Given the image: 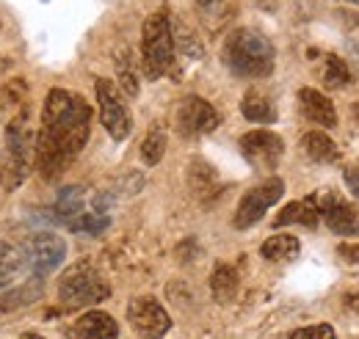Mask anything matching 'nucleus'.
I'll return each mask as SVG.
<instances>
[{
  "mask_svg": "<svg viewBox=\"0 0 359 339\" xmlns=\"http://www.w3.org/2000/svg\"><path fill=\"white\" fill-rule=\"evenodd\" d=\"M89 127L91 108L86 99L67 88H50L36 138V166L45 179H55L67 171L69 160L86 146Z\"/></svg>",
  "mask_w": 359,
  "mask_h": 339,
  "instance_id": "1",
  "label": "nucleus"
},
{
  "mask_svg": "<svg viewBox=\"0 0 359 339\" xmlns=\"http://www.w3.org/2000/svg\"><path fill=\"white\" fill-rule=\"evenodd\" d=\"M224 64L238 78H269L276 64V53L263 34L238 28L224 42Z\"/></svg>",
  "mask_w": 359,
  "mask_h": 339,
  "instance_id": "2",
  "label": "nucleus"
},
{
  "mask_svg": "<svg viewBox=\"0 0 359 339\" xmlns=\"http://www.w3.org/2000/svg\"><path fill=\"white\" fill-rule=\"evenodd\" d=\"M175 36H172V20L166 11H158L144 20L141 31V61L149 81L163 78L175 69Z\"/></svg>",
  "mask_w": 359,
  "mask_h": 339,
  "instance_id": "3",
  "label": "nucleus"
},
{
  "mask_svg": "<svg viewBox=\"0 0 359 339\" xmlns=\"http://www.w3.org/2000/svg\"><path fill=\"white\" fill-rule=\"evenodd\" d=\"M58 298L67 309H81V306H94L105 298H111V284L94 270L89 262L72 265L61 282H58Z\"/></svg>",
  "mask_w": 359,
  "mask_h": 339,
  "instance_id": "4",
  "label": "nucleus"
},
{
  "mask_svg": "<svg viewBox=\"0 0 359 339\" xmlns=\"http://www.w3.org/2000/svg\"><path fill=\"white\" fill-rule=\"evenodd\" d=\"M94 91H97V105H100V122L102 127L111 132L114 141H125L133 130V119H130V111L122 99V94L116 91V85L105 78H100L94 83Z\"/></svg>",
  "mask_w": 359,
  "mask_h": 339,
  "instance_id": "5",
  "label": "nucleus"
},
{
  "mask_svg": "<svg viewBox=\"0 0 359 339\" xmlns=\"http://www.w3.org/2000/svg\"><path fill=\"white\" fill-rule=\"evenodd\" d=\"M22 259L25 268H31L36 276L53 273L67 259V243L55 232H36L22 243Z\"/></svg>",
  "mask_w": 359,
  "mask_h": 339,
  "instance_id": "6",
  "label": "nucleus"
},
{
  "mask_svg": "<svg viewBox=\"0 0 359 339\" xmlns=\"http://www.w3.org/2000/svg\"><path fill=\"white\" fill-rule=\"evenodd\" d=\"M282 196H285V182L279 177H271L263 185H255L252 191H246L243 199H241V205H238V210H235V218H232L235 229L255 226L269 212V207H273Z\"/></svg>",
  "mask_w": 359,
  "mask_h": 339,
  "instance_id": "7",
  "label": "nucleus"
},
{
  "mask_svg": "<svg viewBox=\"0 0 359 339\" xmlns=\"http://www.w3.org/2000/svg\"><path fill=\"white\" fill-rule=\"evenodd\" d=\"M241 155L260 171H273L285 155V144L271 130H252L241 135Z\"/></svg>",
  "mask_w": 359,
  "mask_h": 339,
  "instance_id": "8",
  "label": "nucleus"
},
{
  "mask_svg": "<svg viewBox=\"0 0 359 339\" xmlns=\"http://www.w3.org/2000/svg\"><path fill=\"white\" fill-rule=\"evenodd\" d=\"M128 320L135 328V334L147 339L166 337V331L172 328V317L166 314V309L149 296H138L128 303Z\"/></svg>",
  "mask_w": 359,
  "mask_h": 339,
  "instance_id": "9",
  "label": "nucleus"
},
{
  "mask_svg": "<svg viewBox=\"0 0 359 339\" xmlns=\"http://www.w3.org/2000/svg\"><path fill=\"white\" fill-rule=\"evenodd\" d=\"M175 122H177L180 135L194 138V135H205V132L216 130L222 119H219V113H216V108L210 102H205L202 97H194L191 94V97H185L180 102Z\"/></svg>",
  "mask_w": 359,
  "mask_h": 339,
  "instance_id": "10",
  "label": "nucleus"
},
{
  "mask_svg": "<svg viewBox=\"0 0 359 339\" xmlns=\"http://www.w3.org/2000/svg\"><path fill=\"white\" fill-rule=\"evenodd\" d=\"M318 215H323L326 226L334 232V235H359V210L351 207L343 196L337 193H318L313 196Z\"/></svg>",
  "mask_w": 359,
  "mask_h": 339,
  "instance_id": "11",
  "label": "nucleus"
},
{
  "mask_svg": "<svg viewBox=\"0 0 359 339\" xmlns=\"http://www.w3.org/2000/svg\"><path fill=\"white\" fill-rule=\"evenodd\" d=\"M299 108L304 113V119H310L320 127H337V111L332 105V99L326 94H320L318 88H302L299 91Z\"/></svg>",
  "mask_w": 359,
  "mask_h": 339,
  "instance_id": "12",
  "label": "nucleus"
},
{
  "mask_svg": "<svg viewBox=\"0 0 359 339\" xmlns=\"http://www.w3.org/2000/svg\"><path fill=\"white\" fill-rule=\"evenodd\" d=\"M75 331L81 339H119L116 320L105 312H86L83 317H78Z\"/></svg>",
  "mask_w": 359,
  "mask_h": 339,
  "instance_id": "13",
  "label": "nucleus"
},
{
  "mask_svg": "<svg viewBox=\"0 0 359 339\" xmlns=\"http://www.w3.org/2000/svg\"><path fill=\"white\" fill-rule=\"evenodd\" d=\"M302 149H304V155H307L313 163H320V166H329V163H334V160L340 158L337 144H334L326 132H320V130H313V132H307V135L302 138Z\"/></svg>",
  "mask_w": 359,
  "mask_h": 339,
  "instance_id": "14",
  "label": "nucleus"
},
{
  "mask_svg": "<svg viewBox=\"0 0 359 339\" xmlns=\"http://www.w3.org/2000/svg\"><path fill=\"white\" fill-rule=\"evenodd\" d=\"M241 113L255 122V125H273L276 122V105L271 102V97H266L263 91H246L243 102H241Z\"/></svg>",
  "mask_w": 359,
  "mask_h": 339,
  "instance_id": "15",
  "label": "nucleus"
},
{
  "mask_svg": "<svg viewBox=\"0 0 359 339\" xmlns=\"http://www.w3.org/2000/svg\"><path fill=\"white\" fill-rule=\"evenodd\" d=\"M318 207H315L313 199H302V202H290L285 210L276 215L273 226L282 229V226H290V223H302L307 229H315L318 226Z\"/></svg>",
  "mask_w": 359,
  "mask_h": 339,
  "instance_id": "16",
  "label": "nucleus"
},
{
  "mask_svg": "<svg viewBox=\"0 0 359 339\" xmlns=\"http://www.w3.org/2000/svg\"><path fill=\"white\" fill-rule=\"evenodd\" d=\"M299 251H302V243L293 235H273L260 246V254L269 262H290L299 256Z\"/></svg>",
  "mask_w": 359,
  "mask_h": 339,
  "instance_id": "17",
  "label": "nucleus"
},
{
  "mask_svg": "<svg viewBox=\"0 0 359 339\" xmlns=\"http://www.w3.org/2000/svg\"><path fill=\"white\" fill-rule=\"evenodd\" d=\"M22 273H25V259H22V251H20V249H14L11 243L0 240V287L14 284Z\"/></svg>",
  "mask_w": 359,
  "mask_h": 339,
  "instance_id": "18",
  "label": "nucleus"
},
{
  "mask_svg": "<svg viewBox=\"0 0 359 339\" xmlns=\"http://www.w3.org/2000/svg\"><path fill=\"white\" fill-rule=\"evenodd\" d=\"M210 290H213V298L219 303H226L232 300L235 293H238V273L232 265H216L213 276H210Z\"/></svg>",
  "mask_w": 359,
  "mask_h": 339,
  "instance_id": "19",
  "label": "nucleus"
},
{
  "mask_svg": "<svg viewBox=\"0 0 359 339\" xmlns=\"http://www.w3.org/2000/svg\"><path fill=\"white\" fill-rule=\"evenodd\" d=\"M166 155V130L163 127H152L147 132L144 144H141V160L147 166H158Z\"/></svg>",
  "mask_w": 359,
  "mask_h": 339,
  "instance_id": "20",
  "label": "nucleus"
},
{
  "mask_svg": "<svg viewBox=\"0 0 359 339\" xmlns=\"http://www.w3.org/2000/svg\"><path fill=\"white\" fill-rule=\"evenodd\" d=\"M348 67L337 58V55H329L326 58V69H323V81H326V85L329 88H337V85H346L348 83Z\"/></svg>",
  "mask_w": 359,
  "mask_h": 339,
  "instance_id": "21",
  "label": "nucleus"
},
{
  "mask_svg": "<svg viewBox=\"0 0 359 339\" xmlns=\"http://www.w3.org/2000/svg\"><path fill=\"white\" fill-rule=\"evenodd\" d=\"M172 36H175V47H182L185 50V55H191V58H202V44L199 39L194 36V31H188V28H182L177 25V31H172Z\"/></svg>",
  "mask_w": 359,
  "mask_h": 339,
  "instance_id": "22",
  "label": "nucleus"
},
{
  "mask_svg": "<svg viewBox=\"0 0 359 339\" xmlns=\"http://www.w3.org/2000/svg\"><path fill=\"white\" fill-rule=\"evenodd\" d=\"M290 339H337V334H334V328H332V326L318 323V326H307V328L293 331Z\"/></svg>",
  "mask_w": 359,
  "mask_h": 339,
  "instance_id": "23",
  "label": "nucleus"
},
{
  "mask_svg": "<svg viewBox=\"0 0 359 339\" xmlns=\"http://www.w3.org/2000/svg\"><path fill=\"white\" fill-rule=\"evenodd\" d=\"M343 179H346L348 191L359 199V163H354V166H348V169L343 171Z\"/></svg>",
  "mask_w": 359,
  "mask_h": 339,
  "instance_id": "24",
  "label": "nucleus"
},
{
  "mask_svg": "<svg viewBox=\"0 0 359 339\" xmlns=\"http://www.w3.org/2000/svg\"><path fill=\"white\" fill-rule=\"evenodd\" d=\"M337 254L343 256L346 262H351V265H359V243H343L337 249Z\"/></svg>",
  "mask_w": 359,
  "mask_h": 339,
  "instance_id": "25",
  "label": "nucleus"
},
{
  "mask_svg": "<svg viewBox=\"0 0 359 339\" xmlns=\"http://www.w3.org/2000/svg\"><path fill=\"white\" fill-rule=\"evenodd\" d=\"M348 303H351V309H354V312H357V314H359V293H357V296H351V298H348Z\"/></svg>",
  "mask_w": 359,
  "mask_h": 339,
  "instance_id": "26",
  "label": "nucleus"
},
{
  "mask_svg": "<svg viewBox=\"0 0 359 339\" xmlns=\"http://www.w3.org/2000/svg\"><path fill=\"white\" fill-rule=\"evenodd\" d=\"M196 3H199V6H216L219 0H196Z\"/></svg>",
  "mask_w": 359,
  "mask_h": 339,
  "instance_id": "27",
  "label": "nucleus"
},
{
  "mask_svg": "<svg viewBox=\"0 0 359 339\" xmlns=\"http://www.w3.org/2000/svg\"><path fill=\"white\" fill-rule=\"evenodd\" d=\"M351 111H354V119H357V125H359V102L354 105V108H351Z\"/></svg>",
  "mask_w": 359,
  "mask_h": 339,
  "instance_id": "28",
  "label": "nucleus"
},
{
  "mask_svg": "<svg viewBox=\"0 0 359 339\" xmlns=\"http://www.w3.org/2000/svg\"><path fill=\"white\" fill-rule=\"evenodd\" d=\"M22 339H42V337H36V334H25Z\"/></svg>",
  "mask_w": 359,
  "mask_h": 339,
  "instance_id": "29",
  "label": "nucleus"
},
{
  "mask_svg": "<svg viewBox=\"0 0 359 339\" xmlns=\"http://www.w3.org/2000/svg\"><path fill=\"white\" fill-rule=\"evenodd\" d=\"M348 3H357V6H359V0H348Z\"/></svg>",
  "mask_w": 359,
  "mask_h": 339,
  "instance_id": "30",
  "label": "nucleus"
}]
</instances>
